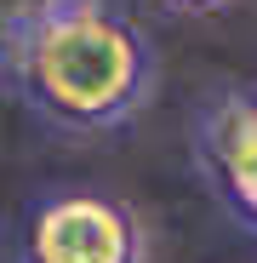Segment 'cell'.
Here are the masks:
<instances>
[{
    "instance_id": "1",
    "label": "cell",
    "mask_w": 257,
    "mask_h": 263,
    "mask_svg": "<svg viewBox=\"0 0 257 263\" xmlns=\"http://www.w3.org/2000/svg\"><path fill=\"white\" fill-rule=\"evenodd\" d=\"M12 74L57 132H109L149 103L154 52L103 0H40L12 23Z\"/></svg>"
},
{
    "instance_id": "2",
    "label": "cell",
    "mask_w": 257,
    "mask_h": 263,
    "mask_svg": "<svg viewBox=\"0 0 257 263\" xmlns=\"http://www.w3.org/2000/svg\"><path fill=\"white\" fill-rule=\"evenodd\" d=\"M23 263H143V223L114 195L57 189L23 217Z\"/></svg>"
},
{
    "instance_id": "3",
    "label": "cell",
    "mask_w": 257,
    "mask_h": 263,
    "mask_svg": "<svg viewBox=\"0 0 257 263\" xmlns=\"http://www.w3.org/2000/svg\"><path fill=\"white\" fill-rule=\"evenodd\" d=\"M200 155L218 178L229 212L246 229H257V98L229 92L200 120Z\"/></svg>"
},
{
    "instance_id": "4",
    "label": "cell",
    "mask_w": 257,
    "mask_h": 263,
    "mask_svg": "<svg viewBox=\"0 0 257 263\" xmlns=\"http://www.w3.org/2000/svg\"><path fill=\"white\" fill-rule=\"evenodd\" d=\"M166 6H177V12H218V6H229V0H166Z\"/></svg>"
}]
</instances>
